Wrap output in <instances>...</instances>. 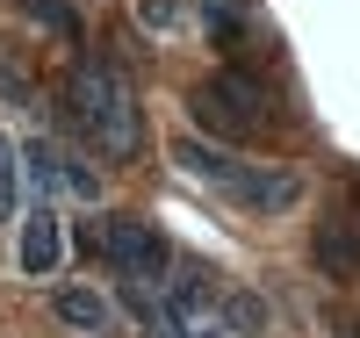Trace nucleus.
Returning a JSON list of instances; mask_svg holds the SVG:
<instances>
[{
	"label": "nucleus",
	"mask_w": 360,
	"mask_h": 338,
	"mask_svg": "<svg viewBox=\"0 0 360 338\" xmlns=\"http://www.w3.org/2000/svg\"><path fill=\"white\" fill-rule=\"evenodd\" d=\"M65 122L101 151V159L130 166L137 144H144V108H137V86L123 79V65L108 58H79L72 79H65Z\"/></svg>",
	"instance_id": "nucleus-1"
},
{
	"label": "nucleus",
	"mask_w": 360,
	"mask_h": 338,
	"mask_svg": "<svg viewBox=\"0 0 360 338\" xmlns=\"http://www.w3.org/2000/svg\"><path fill=\"white\" fill-rule=\"evenodd\" d=\"M188 115H195V130H209V137H252L266 122V86L252 72H209L188 94Z\"/></svg>",
	"instance_id": "nucleus-2"
},
{
	"label": "nucleus",
	"mask_w": 360,
	"mask_h": 338,
	"mask_svg": "<svg viewBox=\"0 0 360 338\" xmlns=\"http://www.w3.org/2000/svg\"><path fill=\"white\" fill-rule=\"evenodd\" d=\"M94 245H101V259L123 273V281H159V273L173 266V245L159 238V223H144V216H101Z\"/></svg>",
	"instance_id": "nucleus-3"
},
{
	"label": "nucleus",
	"mask_w": 360,
	"mask_h": 338,
	"mask_svg": "<svg viewBox=\"0 0 360 338\" xmlns=\"http://www.w3.org/2000/svg\"><path fill=\"white\" fill-rule=\"evenodd\" d=\"M58 259H65V223H58V209H51V202H37V209L22 216L15 266L29 273V281H51V273H58Z\"/></svg>",
	"instance_id": "nucleus-4"
},
{
	"label": "nucleus",
	"mask_w": 360,
	"mask_h": 338,
	"mask_svg": "<svg viewBox=\"0 0 360 338\" xmlns=\"http://www.w3.org/2000/svg\"><path fill=\"white\" fill-rule=\"evenodd\" d=\"M231 202H245L252 216H281V209L303 202V173H295V166H252V159H245V173H238Z\"/></svg>",
	"instance_id": "nucleus-5"
},
{
	"label": "nucleus",
	"mask_w": 360,
	"mask_h": 338,
	"mask_svg": "<svg viewBox=\"0 0 360 338\" xmlns=\"http://www.w3.org/2000/svg\"><path fill=\"white\" fill-rule=\"evenodd\" d=\"M310 266L324 273V281H353L360 273V223L353 216H324L310 230Z\"/></svg>",
	"instance_id": "nucleus-6"
},
{
	"label": "nucleus",
	"mask_w": 360,
	"mask_h": 338,
	"mask_svg": "<svg viewBox=\"0 0 360 338\" xmlns=\"http://www.w3.org/2000/svg\"><path fill=\"white\" fill-rule=\"evenodd\" d=\"M166 273H173V281H166V310H173V324H180V317H217V310H224V281H217L209 266L173 259Z\"/></svg>",
	"instance_id": "nucleus-7"
},
{
	"label": "nucleus",
	"mask_w": 360,
	"mask_h": 338,
	"mask_svg": "<svg viewBox=\"0 0 360 338\" xmlns=\"http://www.w3.org/2000/svg\"><path fill=\"white\" fill-rule=\"evenodd\" d=\"M51 310H58V324H72V331H86V338H108L115 331V302L101 295V288H86V281H65L51 295Z\"/></svg>",
	"instance_id": "nucleus-8"
},
{
	"label": "nucleus",
	"mask_w": 360,
	"mask_h": 338,
	"mask_svg": "<svg viewBox=\"0 0 360 338\" xmlns=\"http://www.w3.org/2000/svg\"><path fill=\"white\" fill-rule=\"evenodd\" d=\"M173 166L180 173H195V180H209V188H238V173H245V159L238 151H224V144H209V137H180L173 144Z\"/></svg>",
	"instance_id": "nucleus-9"
},
{
	"label": "nucleus",
	"mask_w": 360,
	"mask_h": 338,
	"mask_svg": "<svg viewBox=\"0 0 360 338\" xmlns=\"http://www.w3.org/2000/svg\"><path fill=\"white\" fill-rule=\"evenodd\" d=\"M15 209H22V151L0 130V223H15Z\"/></svg>",
	"instance_id": "nucleus-10"
},
{
	"label": "nucleus",
	"mask_w": 360,
	"mask_h": 338,
	"mask_svg": "<svg viewBox=\"0 0 360 338\" xmlns=\"http://www.w3.org/2000/svg\"><path fill=\"white\" fill-rule=\"evenodd\" d=\"M217 317H224L238 338H259V331H266V302H259V295H224Z\"/></svg>",
	"instance_id": "nucleus-11"
},
{
	"label": "nucleus",
	"mask_w": 360,
	"mask_h": 338,
	"mask_svg": "<svg viewBox=\"0 0 360 338\" xmlns=\"http://www.w3.org/2000/svg\"><path fill=\"white\" fill-rule=\"evenodd\" d=\"M22 8L37 15L44 29H58V37H72V29H79V22H72V8H65V0H22Z\"/></svg>",
	"instance_id": "nucleus-12"
},
{
	"label": "nucleus",
	"mask_w": 360,
	"mask_h": 338,
	"mask_svg": "<svg viewBox=\"0 0 360 338\" xmlns=\"http://www.w3.org/2000/svg\"><path fill=\"white\" fill-rule=\"evenodd\" d=\"M173 15H180L173 0H144V8H137V22H144V29H173Z\"/></svg>",
	"instance_id": "nucleus-13"
},
{
	"label": "nucleus",
	"mask_w": 360,
	"mask_h": 338,
	"mask_svg": "<svg viewBox=\"0 0 360 338\" xmlns=\"http://www.w3.org/2000/svg\"><path fill=\"white\" fill-rule=\"evenodd\" d=\"M0 94H8V101H29V86H22V72H8V65H0Z\"/></svg>",
	"instance_id": "nucleus-14"
},
{
	"label": "nucleus",
	"mask_w": 360,
	"mask_h": 338,
	"mask_svg": "<svg viewBox=\"0 0 360 338\" xmlns=\"http://www.w3.org/2000/svg\"><path fill=\"white\" fill-rule=\"evenodd\" d=\"M332 338H360V324H353V317H339V324H332Z\"/></svg>",
	"instance_id": "nucleus-15"
},
{
	"label": "nucleus",
	"mask_w": 360,
	"mask_h": 338,
	"mask_svg": "<svg viewBox=\"0 0 360 338\" xmlns=\"http://www.w3.org/2000/svg\"><path fill=\"white\" fill-rule=\"evenodd\" d=\"M353 209H360V180H353ZM353 223H360V216H353Z\"/></svg>",
	"instance_id": "nucleus-16"
},
{
	"label": "nucleus",
	"mask_w": 360,
	"mask_h": 338,
	"mask_svg": "<svg viewBox=\"0 0 360 338\" xmlns=\"http://www.w3.org/2000/svg\"><path fill=\"white\" fill-rule=\"evenodd\" d=\"M173 338H188V331H173Z\"/></svg>",
	"instance_id": "nucleus-17"
}]
</instances>
